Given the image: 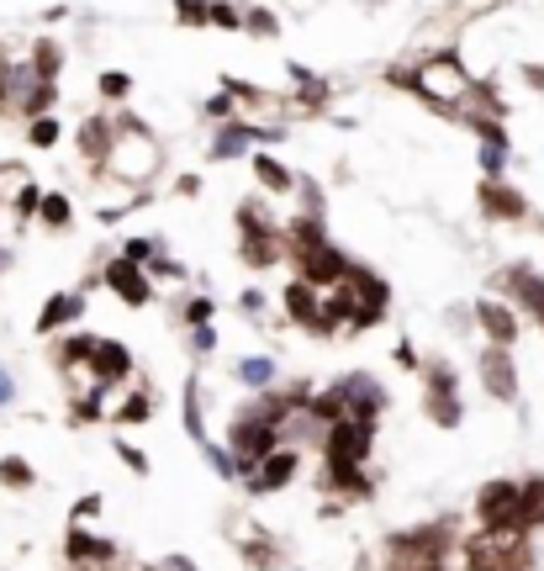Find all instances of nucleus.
<instances>
[{
    "instance_id": "48",
    "label": "nucleus",
    "mask_w": 544,
    "mask_h": 571,
    "mask_svg": "<svg viewBox=\"0 0 544 571\" xmlns=\"http://www.w3.org/2000/svg\"><path fill=\"white\" fill-rule=\"evenodd\" d=\"M101 513H106V497L101 492H85L80 503L69 508V524H90V519H101Z\"/></svg>"
},
{
    "instance_id": "52",
    "label": "nucleus",
    "mask_w": 544,
    "mask_h": 571,
    "mask_svg": "<svg viewBox=\"0 0 544 571\" xmlns=\"http://www.w3.org/2000/svg\"><path fill=\"white\" fill-rule=\"evenodd\" d=\"M191 355L206 360V355H217V328L206 323V328H191Z\"/></svg>"
},
{
    "instance_id": "54",
    "label": "nucleus",
    "mask_w": 544,
    "mask_h": 571,
    "mask_svg": "<svg viewBox=\"0 0 544 571\" xmlns=\"http://www.w3.org/2000/svg\"><path fill=\"white\" fill-rule=\"evenodd\" d=\"M11 402H16V376L0 365V408H11Z\"/></svg>"
},
{
    "instance_id": "44",
    "label": "nucleus",
    "mask_w": 544,
    "mask_h": 571,
    "mask_svg": "<svg viewBox=\"0 0 544 571\" xmlns=\"http://www.w3.org/2000/svg\"><path fill=\"white\" fill-rule=\"evenodd\" d=\"M170 6H175V22H180V27H206L212 0H170Z\"/></svg>"
},
{
    "instance_id": "11",
    "label": "nucleus",
    "mask_w": 544,
    "mask_h": 571,
    "mask_svg": "<svg viewBox=\"0 0 544 571\" xmlns=\"http://www.w3.org/2000/svg\"><path fill=\"white\" fill-rule=\"evenodd\" d=\"M333 392H339V402H344V418H360V423H381V413L391 408L386 381L370 376V371L339 376V381H333Z\"/></svg>"
},
{
    "instance_id": "32",
    "label": "nucleus",
    "mask_w": 544,
    "mask_h": 571,
    "mask_svg": "<svg viewBox=\"0 0 544 571\" xmlns=\"http://www.w3.org/2000/svg\"><path fill=\"white\" fill-rule=\"evenodd\" d=\"M32 80H48V85H59V69H64V48L53 43V38H37L32 43Z\"/></svg>"
},
{
    "instance_id": "58",
    "label": "nucleus",
    "mask_w": 544,
    "mask_h": 571,
    "mask_svg": "<svg viewBox=\"0 0 544 571\" xmlns=\"http://www.w3.org/2000/svg\"><path fill=\"white\" fill-rule=\"evenodd\" d=\"M143 571H154V566H143Z\"/></svg>"
},
{
    "instance_id": "7",
    "label": "nucleus",
    "mask_w": 544,
    "mask_h": 571,
    "mask_svg": "<svg viewBox=\"0 0 544 571\" xmlns=\"http://www.w3.org/2000/svg\"><path fill=\"white\" fill-rule=\"evenodd\" d=\"M233 455V471H238V482H249L254 476V466L265 455H275L280 450V429L254 408V402H243V408L233 413V423H228V445H222Z\"/></svg>"
},
{
    "instance_id": "20",
    "label": "nucleus",
    "mask_w": 544,
    "mask_h": 571,
    "mask_svg": "<svg viewBox=\"0 0 544 571\" xmlns=\"http://www.w3.org/2000/svg\"><path fill=\"white\" fill-rule=\"evenodd\" d=\"M471 323L481 328V339L497 344V349H513L518 334H523V318H518V312L502 302V297H492V291H486V297L471 307Z\"/></svg>"
},
{
    "instance_id": "10",
    "label": "nucleus",
    "mask_w": 544,
    "mask_h": 571,
    "mask_svg": "<svg viewBox=\"0 0 544 571\" xmlns=\"http://www.w3.org/2000/svg\"><path fill=\"white\" fill-rule=\"evenodd\" d=\"M471 513H476V529H518V513H523L518 476H492V482H481Z\"/></svg>"
},
{
    "instance_id": "6",
    "label": "nucleus",
    "mask_w": 544,
    "mask_h": 571,
    "mask_svg": "<svg viewBox=\"0 0 544 571\" xmlns=\"http://www.w3.org/2000/svg\"><path fill=\"white\" fill-rule=\"evenodd\" d=\"M111 127H117V143H111L106 175L127 180V186H148V175L164 164V149L154 143V133H148L133 112H117V117H111Z\"/></svg>"
},
{
    "instance_id": "21",
    "label": "nucleus",
    "mask_w": 544,
    "mask_h": 571,
    "mask_svg": "<svg viewBox=\"0 0 544 571\" xmlns=\"http://www.w3.org/2000/svg\"><path fill=\"white\" fill-rule=\"evenodd\" d=\"M296 471H302V450H291V445H280L275 455H265L254 466V476L243 482V492L249 497H275V492H286L296 482Z\"/></svg>"
},
{
    "instance_id": "3",
    "label": "nucleus",
    "mask_w": 544,
    "mask_h": 571,
    "mask_svg": "<svg viewBox=\"0 0 544 571\" xmlns=\"http://www.w3.org/2000/svg\"><path fill=\"white\" fill-rule=\"evenodd\" d=\"M465 571H539V545L523 529H471L460 534Z\"/></svg>"
},
{
    "instance_id": "17",
    "label": "nucleus",
    "mask_w": 544,
    "mask_h": 571,
    "mask_svg": "<svg viewBox=\"0 0 544 571\" xmlns=\"http://www.w3.org/2000/svg\"><path fill=\"white\" fill-rule=\"evenodd\" d=\"M375 455V423L360 418H339L323 434V460H344V466H370Z\"/></svg>"
},
{
    "instance_id": "57",
    "label": "nucleus",
    "mask_w": 544,
    "mask_h": 571,
    "mask_svg": "<svg viewBox=\"0 0 544 571\" xmlns=\"http://www.w3.org/2000/svg\"><path fill=\"white\" fill-rule=\"evenodd\" d=\"M354 571H370V556H365V550H360V561H354Z\"/></svg>"
},
{
    "instance_id": "34",
    "label": "nucleus",
    "mask_w": 544,
    "mask_h": 571,
    "mask_svg": "<svg viewBox=\"0 0 544 571\" xmlns=\"http://www.w3.org/2000/svg\"><path fill=\"white\" fill-rule=\"evenodd\" d=\"M0 487L6 492H32L37 487V466L27 455H0Z\"/></svg>"
},
{
    "instance_id": "43",
    "label": "nucleus",
    "mask_w": 544,
    "mask_h": 571,
    "mask_svg": "<svg viewBox=\"0 0 544 571\" xmlns=\"http://www.w3.org/2000/svg\"><path fill=\"white\" fill-rule=\"evenodd\" d=\"M59 117H37V122H27V143L32 149H53V143H59Z\"/></svg>"
},
{
    "instance_id": "29",
    "label": "nucleus",
    "mask_w": 544,
    "mask_h": 571,
    "mask_svg": "<svg viewBox=\"0 0 544 571\" xmlns=\"http://www.w3.org/2000/svg\"><path fill=\"white\" fill-rule=\"evenodd\" d=\"M180 423H185V434H191V445L212 439L206 434V413H201V376L196 371H185V386H180Z\"/></svg>"
},
{
    "instance_id": "5",
    "label": "nucleus",
    "mask_w": 544,
    "mask_h": 571,
    "mask_svg": "<svg viewBox=\"0 0 544 571\" xmlns=\"http://www.w3.org/2000/svg\"><path fill=\"white\" fill-rule=\"evenodd\" d=\"M233 223H238V260L249 270H275L280 260H286V233H280L286 223H280L259 196L238 201Z\"/></svg>"
},
{
    "instance_id": "25",
    "label": "nucleus",
    "mask_w": 544,
    "mask_h": 571,
    "mask_svg": "<svg viewBox=\"0 0 544 571\" xmlns=\"http://www.w3.org/2000/svg\"><path fill=\"white\" fill-rule=\"evenodd\" d=\"M74 143H80V159L90 164L96 175H106V159H111V143H117V127H111V117H85L80 133H74Z\"/></svg>"
},
{
    "instance_id": "40",
    "label": "nucleus",
    "mask_w": 544,
    "mask_h": 571,
    "mask_svg": "<svg viewBox=\"0 0 544 571\" xmlns=\"http://www.w3.org/2000/svg\"><path fill=\"white\" fill-rule=\"evenodd\" d=\"M96 90H101V101H127V96H133V75H122V69H101Z\"/></svg>"
},
{
    "instance_id": "15",
    "label": "nucleus",
    "mask_w": 544,
    "mask_h": 571,
    "mask_svg": "<svg viewBox=\"0 0 544 571\" xmlns=\"http://www.w3.org/2000/svg\"><path fill=\"white\" fill-rule=\"evenodd\" d=\"M476 207H481L486 223H497V228H523V223H534L529 196H523L518 186H508V180H481V186H476Z\"/></svg>"
},
{
    "instance_id": "30",
    "label": "nucleus",
    "mask_w": 544,
    "mask_h": 571,
    "mask_svg": "<svg viewBox=\"0 0 544 571\" xmlns=\"http://www.w3.org/2000/svg\"><path fill=\"white\" fill-rule=\"evenodd\" d=\"M90 355H96V334H74V328H69V334H64L59 344H53V365H59L64 376L85 371Z\"/></svg>"
},
{
    "instance_id": "26",
    "label": "nucleus",
    "mask_w": 544,
    "mask_h": 571,
    "mask_svg": "<svg viewBox=\"0 0 544 571\" xmlns=\"http://www.w3.org/2000/svg\"><path fill=\"white\" fill-rule=\"evenodd\" d=\"M154 413H159V392L148 381H138L122 402H111V423H117V429H143Z\"/></svg>"
},
{
    "instance_id": "36",
    "label": "nucleus",
    "mask_w": 544,
    "mask_h": 571,
    "mask_svg": "<svg viewBox=\"0 0 544 571\" xmlns=\"http://www.w3.org/2000/svg\"><path fill=\"white\" fill-rule=\"evenodd\" d=\"M69 217H74L69 196H64V191H43V201H37V223L53 228V233H64V228H69Z\"/></svg>"
},
{
    "instance_id": "23",
    "label": "nucleus",
    "mask_w": 544,
    "mask_h": 571,
    "mask_svg": "<svg viewBox=\"0 0 544 571\" xmlns=\"http://www.w3.org/2000/svg\"><path fill=\"white\" fill-rule=\"evenodd\" d=\"M280 307H286V323H296L302 334H312V339H323V291L317 286H307V281H286V291H280Z\"/></svg>"
},
{
    "instance_id": "37",
    "label": "nucleus",
    "mask_w": 544,
    "mask_h": 571,
    "mask_svg": "<svg viewBox=\"0 0 544 571\" xmlns=\"http://www.w3.org/2000/svg\"><path fill=\"white\" fill-rule=\"evenodd\" d=\"M111 455H117L122 466H127V471L138 476V482H148V476H154V460H148V455H143V450L133 445V439H111Z\"/></svg>"
},
{
    "instance_id": "56",
    "label": "nucleus",
    "mask_w": 544,
    "mask_h": 571,
    "mask_svg": "<svg viewBox=\"0 0 544 571\" xmlns=\"http://www.w3.org/2000/svg\"><path fill=\"white\" fill-rule=\"evenodd\" d=\"M175 191H180V196H201V175H180Z\"/></svg>"
},
{
    "instance_id": "45",
    "label": "nucleus",
    "mask_w": 544,
    "mask_h": 571,
    "mask_svg": "<svg viewBox=\"0 0 544 571\" xmlns=\"http://www.w3.org/2000/svg\"><path fill=\"white\" fill-rule=\"evenodd\" d=\"M201 112H206V122H217V127H222V122H233V117H238V106H233L228 90H217V96H206V101H201Z\"/></svg>"
},
{
    "instance_id": "27",
    "label": "nucleus",
    "mask_w": 544,
    "mask_h": 571,
    "mask_svg": "<svg viewBox=\"0 0 544 571\" xmlns=\"http://www.w3.org/2000/svg\"><path fill=\"white\" fill-rule=\"evenodd\" d=\"M249 170H254V180H259L270 196H291V191H296V170H291V164H280L275 154H265V149L249 154Z\"/></svg>"
},
{
    "instance_id": "8",
    "label": "nucleus",
    "mask_w": 544,
    "mask_h": 571,
    "mask_svg": "<svg viewBox=\"0 0 544 571\" xmlns=\"http://www.w3.org/2000/svg\"><path fill=\"white\" fill-rule=\"evenodd\" d=\"M418 381H423V418L434 423V429H460L465 423V402H460V371L455 360H423L418 365Z\"/></svg>"
},
{
    "instance_id": "18",
    "label": "nucleus",
    "mask_w": 544,
    "mask_h": 571,
    "mask_svg": "<svg viewBox=\"0 0 544 571\" xmlns=\"http://www.w3.org/2000/svg\"><path fill=\"white\" fill-rule=\"evenodd\" d=\"M64 561L80 566V571H96V566L122 561V545L106 540V534H96L90 524H69V529H64Z\"/></svg>"
},
{
    "instance_id": "39",
    "label": "nucleus",
    "mask_w": 544,
    "mask_h": 571,
    "mask_svg": "<svg viewBox=\"0 0 544 571\" xmlns=\"http://www.w3.org/2000/svg\"><path fill=\"white\" fill-rule=\"evenodd\" d=\"M243 32H249V38H280V16L270 6H249L243 11Z\"/></svg>"
},
{
    "instance_id": "55",
    "label": "nucleus",
    "mask_w": 544,
    "mask_h": 571,
    "mask_svg": "<svg viewBox=\"0 0 544 571\" xmlns=\"http://www.w3.org/2000/svg\"><path fill=\"white\" fill-rule=\"evenodd\" d=\"M523 85H529V90H544V64H523Z\"/></svg>"
},
{
    "instance_id": "9",
    "label": "nucleus",
    "mask_w": 544,
    "mask_h": 571,
    "mask_svg": "<svg viewBox=\"0 0 544 571\" xmlns=\"http://www.w3.org/2000/svg\"><path fill=\"white\" fill-rule=\"evenodd\" d=\"M349 291H354L349 334H370V328H381V323L391 318V286H386V275H375L370 265L354 260V270H349Z\"/></svg>"
},
{
    "instance_id": "16",
    "label": "nucleus",
    "mask_w": 544,
    "mask_h": 571,
    "mask_svg": "<svg viewBox=\"0 0 544 571\" xmlns=\"http://www.w3.org/2000/svg\"><path fill=\"white\" fill-rule=\"evenodd\" d=\"M476 376H481V392L502 402V408H518V360H513V349H497V344H481V355H476Z\"/></svg>"
},
{
    "instance_id": "22",
    "label": "nucleus",
    "mask_w": 544,
    "mask_h": 571,
    "mask_svg": "<svg viewBox=\"0 0 544 571\" xmlns=\"http://www.w3.org/2000/svg\"><path fill=\"white\" fill-rule=\"evenodd\" d=\"M101 286L117 302H127V307H148V302H154V281H148V270L133 265V260H122V254L101 270Z\"/></svg>"
},
{
    "instance_id": "2",
    "label": "nucleus",
    "mask_w": 544,
    "mask_h": 571,
    "mask_svg": "<svg viewBox=\"0 0 544 571\" xmlns=\"http://www.w3.org/2000/svg\"><path fill=\"white\" fill-rule=\"evenodd\" d=\"M280 233H286V260H291V270H296V281H307V286H317V291H333V286L349 281L354 260L328 238L323 217L296 212Z\"/></svg>"
},
{
    "instance_id": "41",
    "label": "nucleus",
    "mask_w": 544,
    "mask_h": 571,
    "mask_svg": "<svg viewBox=\"0 0 544 571\" xmlns=\"http://www.w3.org/2000/svg\"><path fill=\"white\" fill-rule=\"evenodd\" d=\"M201 455H206V466H212L217 476H222V482H238V471H233V455L228 450H222L217 445V439H201V445H196Z\"/></svg>"
},
{
    "instance_id": "46",
    "label": "nucleus",
    "mask_w": 544,
    "mask_h": 571,
    "mask_svg": "<svg viewBox=\"0 0 544 571\" xmlns=\"http://www.w3.org/2000/svg\"><path fill=\"white\" fill-rule=\"evenodd\" d=\"M185 275H191V270H185L180 260H170V254H154V260H148V281H185Z\"/></svg>"
},
{
    "instance_id": "13",
    "label": "nucleus",
    "mask_w": 544,
    "mask_h": 571,
    "mask_svg": "<svg viewBox=\"0 0 544 571\" xmlns=\"http://www.w3.org/2000/svg\"><path fill=\"white\" fill-rule=\"evenodd\" d=\"M317 487H323L328 503L354 508V503H370L375 497V471L370 466H344V460H323V466H317Z\"/></svg>"
},
{
    "instance_id": "28",
    "label": "nucleus",
    "mask_w": 544,
    "mask_h": 571,
    "mask_svg": "<svg viewBox=\"0 0 544 571\" xmlns=\"http://www.w3.org/2000/svg\"><path fill=\"white\" fill-rule=\"evenodd\" d=\"M518 492H523V513H518V529L523 534H544V471L534 476H518Z\"/></svg>"
},
{
    "instance_id": "53",
    "label": "nucleus",
    "mask_w": 544,
    "mask_h": 571,
    "mask_svg": "<svg viewBox=\"0 0 544 571\" xmlns=\"http://www.w3.org/2000/svg\"><path fill=\"white\" fill-rule=\"evenodd\" d=\"M154 571H201L191 556H180V550H175V556H159V566Z\"/></svg>"
},
{
    "instance_id": "59",
    "label": "nucleus",
    "mask_w": 544,
    "mask_h": 571,
    "mask_svg": "<svg viewBox=\"0 0 544 571\" xmlns=\"http://www.w3.org/2000/svg\"><path fill=\"white\" fill-rule=\"evenodd\" d=\"M460 6H465V0H460Z\"/></svg>"
},
{
    "instance_id": "51",
    "label": "nucleus",
    "mask_w": 544,
    "mask_h": 571,
    "mask_svg": "<svg viewBox=\"0 0 544 571\" xmlns=\"http://www.w3.org/2000/svg\"><path fill=\"white\" fill-rule=\"evenodd\" d=\"M391 360H397V371H418V365H423V355H418V344H412V334H402V339H397Z\"/></svg>"
},
{
    "instance_id": "35",
    "label": "nucleus",
    "mask_w": 544,
    "mask_h": 571,
    "mask_svg": "<svg viewBox=\"0 0 544 571\" xmlns=\"http://www.w3.org/2000/svg\"><path fill=\"white\" fill-rule=\"evenodd\" d=\"M233 376L249 386V392H270V386H275V360L270 355H249V360L233 365Z\"/></svg>"
},
{
    "instance_id": "24",
    "label": "nucleus",
    "mask_w": 544,
    "mask_h": 571,
    "mask_svg": "<svg viewBox=\"0 0 544 571\" xmlns=\"http://www.w3.org/2000/svg\"><path fill=\"white\" fill-rule=\"evenodd\" d=\"M80 312H85V291H53V297L43 302V312H37L32 334H37V339L64 334V328H74V323H80Z\"/></svg>"
},
{
    "instance_id": "19",
    "label": "nucleus",
    "mask_w": 544,
    "mask_h": 571,
    "mask_svg": "<svg viewBox=\"0 0 544 571\" xmlns=\"http://www.w3.org/2000/svg\"><path fill=\"white\" fill-rule=\"evenodd\" d=\"M85 376H90V386H106V392H117L122 381L138 376V360H133V349H127L122 339H96V355H90Z\"/></svg>"
},
{
    "instance_id": "49",
    "label": "nucleus",
    "mask_w": 544,
    "mask_h": 571,
    "mask_svg": "<svg viewBox=\"0 0 544 571\" xmlns=\"http://www.w3.org/2000/svg\"><path fill=\"white\" fill-rule=\"evenodd\" d=\"M37 201H43V186H37V180H22V191H16V223L37 217Z\"/></svg>"
},
{
    "instance_id": "1",
    "label": "nucleus",
    "mask_w": 544,
    "mask_h": 571,
    "mask_svg": "<svg viewBox=\"0 0 544 571\" xmlns=\"http://www.w3.org/2000/svg\"><path fill=\"white\" fill-rule=\"evenodd\" d=\"M460 513H439L428 524L391 529L381 540V571H455L460 556Z\"/></svg>"
},
{
    "instance_id": "4",
    "label": "nucleus",
    "mask_w": 544,
    "mask_h": 571,
    "mask_svg": "<svg viewBox=\"0 0 544 571\" xmlns=\"http://www.w3.org/2000/svg\"><path fill=\"white\" fill-rule=\"evenodd\" d=\"M407 69H412V90H407V96H418L428 112H439V117L455 112V106L471 96V85H476L460 69V53H449V48L444 53H423V59L407 64Z\"/></svg>"
},
{
    "instance_id": "38",
    "label": "nucleus",
    "mask_w": 544,
    "mask_h": 571,
    "mask_svg": "<svg viewBox=\"0 0 544 571\" xmlns=\"http://www.w3.org/2000/svg\"><path fill=\"white\" fill-rule=\"evenodd\" d=\"M508 138H492L481 143V180H502V170H508Z\"/></svg>"
},
{
    "instance_id": "12",
    "label": "nucleus",
    "mask_w": 544,
    "mask_h": 571,
    "mask_svg": "<svg viewBox=\"0 0 544 571\" xmlns=\"http://www.w3.org/2000/svg\"><path fill=\"white\" fill-rule=\"evenodd\" d=\"M233 550L249 571H296L291 566V550L280 534H270L259 519H243V534H233Z\"/></svg>"
},
{
    "instance_id": "42",
    "label": "nucleus",
    "mask_w": 544,
    "mask_h": 571,
    "mask_svg": "<svg viewBox=\"0 0 544 571\" xmlns=\"http://www.w3.org/2000/svg\"><path fill=\"white\" fill-rule=\"evenodd\" d=\"M206 27H222V32H243V11L233 0H212V11H206Z\"/></svg>"
},
{
    "instance_id": "14",
    "label": "nucleus",
    "mask_w": 544,
    "mask_h": 571,
    "mask_svg": "<svg viewBox=\"0 0 544 571\" xmlns=\"http://www.w3.org/2000/svg\"><path fill=\"white\" fill-rule=\"evenodd\" d=\"M492 297H502L513 312H529V318L544 328V275L534 265H508L492 281Z\"/></svg>"
},
{
    "instance_id": "33",
    "label": "nucleus",
    "mask_w": 544,
    "mask_h": 571,
    "mask_svg": "<svg viewBox=\"0 0 544 571\" xmlns=\"http://www.w3.org/2000/svg\"><path fill=\"white\" fill-rule=\"evenodd\" d=\"M217 318V302H212V291H191V297H185L180 307H175V323L185 328V334H191V328H206Z\"/></svg>"
},
{
    "instance_id": "47",
    "label": "nucleus",
    "mask_w": 544,
    "mask_h": 571,
    "mask_svg": "<svg viewBox=\"0 0 544 571\" xmlns=\"http://www.w3.org/2000/svg\"><path fill=\"white\" fill-rule=\"evenodd\" d=\"M159 249H164L159 238H127V244H122V260H133V265H143V270H148V260H154Z\"/></svg>"
},
{
    "instance_id": "50",
    "label": "nucleus",
    "mask_w": 544,
    "mask_h": 571,
    "mask_svg": "<svg viewBox=\"0 0 544 571\" xmlns=\"http://www.w3.org/2000/svg\"><path fill=\"white\" fill-rule=\"evenodd\" d=\"M265 307H270V297L259 286H243L238 291V312H243V318H265Z\"/></svg>"
},
{
    "instance_id": "31",
    "label": "nucleus",
    "mask_w": 544,
    "mask_h": 571,
    "mask_svg": "<svg viewBox=\"0 0 544 571\" xmlns=\"http://www.w3.org/2000/svg\"><path fill=\"white\" fill-rule=\"evenodd\" d=\"M111 392L106 386H90V392H80V397H69V423H101V418H111V402H106Z\"/></svg>"
}]
</instances>
